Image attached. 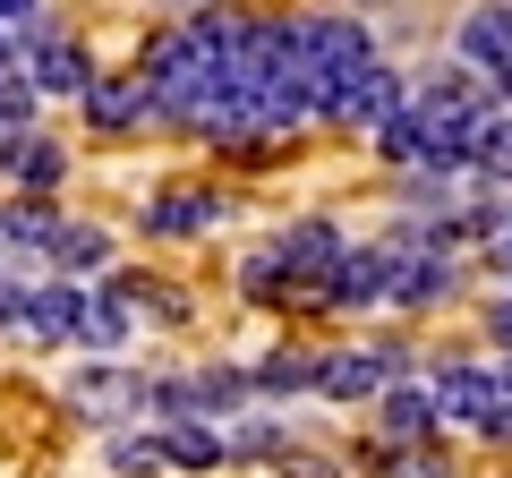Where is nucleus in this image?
<instances>
[{"instance_id": "f257e3e1", "label": "nucleus", "mask_w": 512, "mask_h": 478, "mask_svg": "<svg viewBox=\"0 0 512 478\" xmlns=\"http://www.w3.org/2000/svg\"><path fill=\"white\" fill-rule=\"evenodd\" d=\"M402 77L384 69V60H367V69H342V77H316V111L325 120H342V129H384L393 111H402Z\"/></svg>"}, {"instance_id": "f03ea898", "label": "nucleus", "mask_w": 512, "mask_h": 478, "mask_svg": "<svg viewBox=\"0 0 512 478\" xmlns=\"http://www.w3.org/2000/svg\"><path fill=\"white\" fill-rule=\"evenodd\" d=\"M410 350H316V393L325 402H376L384 385H402Z\"/></svg>"}, {"instance_id": "7ed1b4c3", "label": "nucleus", "mask_w": 512, "mask_h": 478, "mask_svg": "<svg viewBox=\"0 0 512 478\" xmlns=\"http://www.w3.org/2000/svg\"><path fill=\"white\" fill-rule=\"evenodd\" d=\"M69 402L86 410V419H154V376L94 359V368H77V376H69Z\"/></svg>"}, {"instance_id": "20e7f679", "label": "nucleus", "mask_w": 512, "mask_h": 478, "mask_svg": "<svg viewBox=\"0 0 512 478\" xmlns=\"http://www.w3.org/2000/svg\"><path fill=\"white\" fill-rule=\"evenodd\" d=\"M274 257L291 265V282L299 291H325V274L350 257V239H342V222H325V214H308V222H291V231L274 239Z\"/></svg>"}, {"instance_id": "39448f33", "label": "nucleus", "mask_w": 512, "mask_h": 478, "mask_svg": "<svg viewBox=\"0 0 512 478\" xmlns=\"http://www.w3.org/2000/svg\"><path fill=\"white\" fill-rule=\"evenodd\" d=\"M367 26L359 18H299V69L308 77H342V69H367Z\"/></svg>"}, {"instance_id": "423d86ee", "label": "nucleus", "mask_w": 512, "mask_h": 478, "mask_svg": "<svg viewBox=\"0 0 512 478\" xmlns=\"http://www.w3.org/2000/svg\"><path fill=\"white\" fill-rule=\"evenodd\" d=\"M18 77H26V94L43 103V94H86L103 69H94V52H86V43L43 35V43H26V69H18Z\"/></svg>"}, {"instance_id": "0eeeda50", "label": "nucleus", "mask_w": 512, "mask_h": 478, "mask_svg": "<svg viewBox=\"0 0 512 478\" xmlns=\"http://www.w3.org/2000/svg\"><path fill=\"white\" fill-rule=\"evenodd\" d=\"M427 393H436V419H461V427H487L504 410V376L495 368H444Z\"/></svg>"}, {"instance_id": "6e6552de", "label": "nucleus", "mask_w": 512, "mask_h": 478, "mask_svg": "<svg viewBox=\"0 0 512 478\" xmlns=\"http://www.w3.org/2000/svg\"><path fill=\"white\" fill-rule=\"evenodd\" d=\"M205 222H222L214 188H154L146 197V239H188V231H205Z\"/></svg>"}, {"instance_id": "1a4fd4ad", "label": "nucleus", "mask_w": 512, "mask_h": 478, "mask_svg": "<svg viewBox=\"0 0 512 478\" xmlns=\"http://www.w3.org/2000/svg\"><path fill=\"white\" fill-rule=\"evenodd\" d=\"M77 103H86V129H137V120H154L146 77H94Z\"/></svg>"}, {"instance_id": "9d476101", "label": "nucleus", "mask_w": 512, "mask_h": 478, "mask_svg": "<svg viewBox=\"0 0 512 478\" xmlns=\"http://www.w3.org/2000/svg\"><path fill=\"white\" fill-rule=\"evenodd\" d=\"M0 171H9V188H60L69 180V154H60L52 137L18 129V137H0Z\"/></svg>"}, {"instance_id": "9b49d317", "label": "nucleus", "mask_w": 512, "mask_h": 478, "mask_svg": "<svg viewBox=\"0 0 512 478\" xmlns=\"http://www.w3.org/2000/svg\"><path fill=\"white\" fill-rule=\"evenodd\" d=\"M453 291V257H384V299L402 308H436Z\"/></svg>"}, {"instance_id": "f8f14e48", "label": "nucleus", "mask_w": 512, "mask_h": 478, "mask_svg": "<svg viewBox=\"0 0 512 478\" xmlns=\"http://www.w3.org/2000/svg\"><path fill=\"white\" fill-rule=\"evenodd\" d=\"M316 299H325V308H376L384 299V248H350V257L325 274Z\"/></svg>"}, {"instance_id": "ddd939ff", "label": "nucleus", "mask_w": 512, "mask_h": 478, "mask_svg": "<svg viewBox=\"0 0 512 478\" xmlns=\"http://www.w3.org/2000/svg\"><path fill=\"white\" fill-rule=\"evenodd\" d=\"M43 257H52L60 274H103V265H111V231H103V222H69V214H60L52 239H43Z\"/></svg>"}, {"instance_id": "4468645a", "label": "nucleus", "mask_w": 512, "mask_h": 478, "mask_svg": "<svg viewBox=\"0 0 512 478\" xmlns=\"http://www.w3.org/2000/svg\"><path fill=\"white\" fill-rule=\"evenodd\" d=\"M436 427H444V419H436V393H427V385H393V393H384V444L419 453Z\"/></svg>"}, {"instance_id": "2eb2a0df", "label": "nucleus", "mask_w": 512, "mask_h": 478, "mask_svg": "<svg viewBox=\"0 0 512 478\" xmlns=\"http://www.w3.org/2000/svg\"><path fill=\"white\" fill-rule=\"evenodd\" d=\"M461 60H478V69H504L512 60V0H478L461 18Z\"/></svg>"}, {"instance_id": "dca6fc26", "label": "nucleus", "mask_w": 512, "mask_h": 478, "mask_svg": "<svg viewBox=\"0 0 512 478\" xmlns=\"http://www.w3.org/2000/svg\"><path fill=\"white\" fill-rule=\"evenodd\" d=\"M69 325H77V282H35L18 333H26V342H69Z\"/></svg>"}, {"instance_id": "f3484780", "label": "nucleus", "mask_w": 512, "mask_h": 478, "mask_svg": "<svg viewBox=\"0 0 512 478\" xmlns=\"http://www.w3.org/2000/svg\"><path fill=\"white\" fill-rule=\"evenodd\" d=\"M111 308H120L128 325H137V316H154V325H180L188 299L171 291V282H154V274H120V282H111Z\"/></svg>"}, {"instance_id": "a211bd4d", "label": "nucleus", "mask_w": 512, "mask_h": 478, "mask_svg": "<svg viewBox=\"0 0 512 478\" xmlns=\"http://www.w3.org/2000/svg\"><path fill=\"white\" fill-rule=\"evenodd\" d=\"M214 436H222V461H282L291 453L282 419H214Z\"/></svg>"}, {"instance_id": "6ab92c4d", "label": "nucleus", "mask_w": 512, "mask_h": 478, "mask_svg": "<svg viewBox=\"0 0 512 478\" xmlns=\"http://www.w3.org/2000/svg\"><path fill=\"white\" fill-rule=\"evenodd\" d=\"M154 444H163V470H214V461H222V436L205 419H163Z\"/></svg>"}, {"instance_id": "aec40b11", "label": "nucleus", "mask_w": 512, "mask_h": 478, "mask_svg": "<svg viewBox=\"0 0 512 478\" xmlns=\"http://www.w3.org/2000/svg\"><path fill=\"white\" fill-rule=\"evenodd\" d=\"M248 393H316V350H299V342L265 350L248 368Z\"/></svg>"}, {"instance_id": "412c9836", "label": "nucleus", "mask_w": 512, "mask_h": 478, "mask_svg": "<svg viewBox=\"0 0 512 478\" xmlns=\"http://www.w3.org/2000/svg\"><path fill=\"white\" fill-rule=\"evenodd\" d=\"M69 342H77V350H94V359L128 342V316L111 308V291H77V325H69Z\"/></svg>"}, {"instance_id": "4be33fe9", "label": "nucleus", "mask_w": 512, "mask_h": 478, "mask_svg": "<svg viewBox=\"0 0 512 478\" xmlns=\"http://www.w3.org/2000/svg\"><path fill=\"white\" fill-rule=\"evenodd\" d=\"M461 163H470L478 180H504L512 188V120H478L470 146H461Z\"/></svg>"}, {"instance_id": "5701e85b", "label": "nucleus", "mask_w": 512, "mask_h": 478, "mask_svg": "<svg viewBox=\"0 0 512 478\" xmlns=\"http://www.w3.org/2000/svg\"><path fill=\"white\" fill-rule=\"evenodd\" d=\"M299 282H291V265L274 257V248H256V257H239V299H256V308H282Z\"/></svg>"}, {"instance_id": "b1692460", "label": "nucleus", "mask_w": 512, "mask_h": 478, "mask_svg": "<svg viewBox=\"0 0 512 478\" xmlns=\"http://www.w3.org/2000/svg\"><path fill=\"white\" fill-rule=\"evenodd\" d=\"M52 205H0V248H43L52 239Z\"/></svg>"}, {"instance_id": "393cba45", "label": "nucleus", "mask_w": 512, "mask_h": 478, "mask_svg": "<svg viewBox=\"0 0 512 478\" xmlns=\"http://www.w3.org/2000/svg\"><path fill=\"white\" fill-rule=\"evenodd\" d=\"M376 478H453V461L436 444H419V453H376Z\"/></svg>"}, {"instance_id": "a878e982", "label": "nucleus", "mask_w": 512, "mask_h": 478, "mask_svg": "<svg viewBox=\"0 0 512 478\" xmlns=\"http://www.w3.org/2000/svg\"><path fill=\"white\" fill-rule=\"evenodd\" d=\"M0 35H9V43H43V35H52V26H43V0H0Z\"/></svg>"}, {"instance_id": "bb28decb", "label": "nucleus", "mask_w": 512, "mask_h": 478, "mask_svg": "<svg viewBox=\"0 0 512 478\" xmlns=\"http://www.w3.org/2000/svg\"><path fill=\"white\" fill-rule=\"evenodd\" d=\"M487 333H495V342L512 350V299H495V308H487Z\"/></svg>"}, {"instance_id": "cd10ccee", "label": "nucleus", "mask_w": 512, "mask_h": 478, "mask_svg": "<svg viewBox=\"0 0 512 478\" xmlns=\"http://www.w3.org/2000/svg\"><path fill=\"white\" fill-rule=\"evenodd\" d=\"M282 478H333V470H325V461H291V453H282Z\"/></svg>"}, {"instance_id": "c85d7f7f", "label": "nucleus", "mask_w": 512, "mask_h": 478, "mask_svg": "<svg viewBox=\"0 0 512 478\" xmlns=\"http://www.w3.org/2000/svg\"><path fill=\"white\" fill-rule=\"evenodd\" d=\"M487 94H504V103H512V60H504V69H495V86Z\"/></svg>"}, {"instance_id": "c756f323", "label": "nucleus", "mask_w": 512, "mask_h": 478, "mask_svg": "<svg viewBox=\"0 0 512 478\" xmlns=\"http://www.w3.org/2000/svg\"><path fill=\"white\" fill-rule=\"evenodd\" d=\"M171 9H222V0H171Z\"/></svg>"}, {"instance_id": "7c9ffc66", "label": "nucleus", "mask_w": 512, "mask_h": 478, "mask_svg": "<svg viewBox=\"0 0 512 478\" xmlns=\"http://www.w3.org/2000/svg\"><path fill=\"white\" fill-rule=\"evenodd\" d=\"M495 376H504V393H512V359H495Z\"/></svg>"}, {"instance_id": "2f4dec72", "label": "nucleus", "mask_w": 512, "mask_h": 478, "mask_svg": "<svg viewBox=\"0 0 512 478\" xmlns=\"http://www.w3.org/2000/svg\"><path fill=\"white\" fill-rule=\"evenodd\" d=\"M495 214H504V231H512V205H495Z\"/></svg>"}]
</instances>
